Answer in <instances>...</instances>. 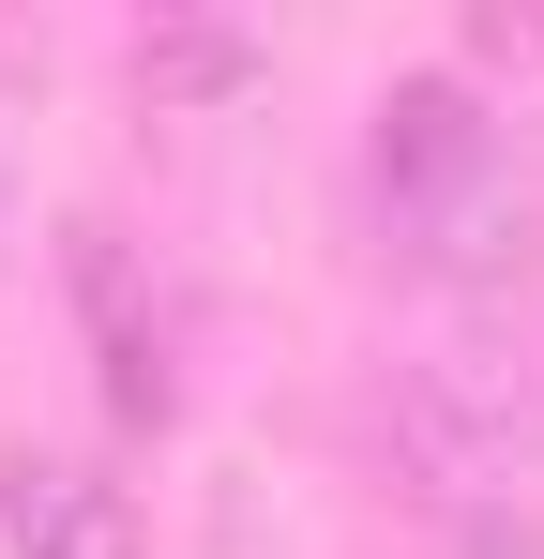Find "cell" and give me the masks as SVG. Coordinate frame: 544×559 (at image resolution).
<instances>
[{
	"label": "cell",
	"mask_w": 544,
	"mask_h": 559,
	"mask_svg": "<svg viewBox=\"0 0 544 559\" xmlns=\"http://www.w3.org/2000/svg\"><path fill=\"white\" fill-rule=\"evenodd\" d=\"M363 197H378V242L409 258V273H453L484 287L515 258V227H530V167H515V121L469 92V76H393V92L363 106Z\"/></svg>",
	"instance_id": "obj_1"
},
{
	"label": "cell",
	"mask_w": 544,
	"mask_h": 559,
	"mask_svg": "<svg viewBox=\"0 0 544 559\" xmlns=\"http://www.w3.org/2000/svg\"><path fill=\"white\" fill-rule=\"evenodd\" d=\"M61 302H76V333H91V378H106V424L121 439H167L181 424V287H167V258L137 242V227H61Z\"/></svg>",
	"instance_id": "obj_2"
},
{
	"label": "cell",
	"mask_w": 544,
	"mask_h": 559,
	"mask_svg": "<svg viewBox=\"0 0 544 559\" xmlns=\"http://www.w3.org/2000/svg\"><path fill=\"white\" fill-rule=\"evenodd\" d=\"M0 559H137V499L91 454H0Z\"/></svg>",
	"instance_id": "obj_3"
},
{
	"label": "cell",
	"mask_w": 544,
	"mask_h": 559,
	"mask_svg": "<svg viewBox=\"0 0 544 559\" xmlns=\"http://www.w3.org/2000/svg\"><path fill=\"white\" fill-rule=\"evenodd\" d=\"M137 92H152V106H227V92H258V31L152 15V31H137Z\"/></svg>",
	"instance_id": "obj_4"
}]
</instances>
